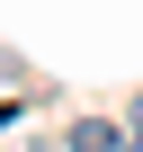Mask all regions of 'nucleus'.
<instances>
[{
  "instance_id": "obj_1",
  "label": "nucleus",
  "mask_w": 143,
  "mask_h": 152,
  "mask_svg": "<svg viewBox=\"0 0 143 152\" xmlns=\"http://www.w3.org/2000/svg\"><path fill=\"white\" fill-rule=\"evenodd\" d=\"M72 152H125V134L107 116H81V125H72Z\"/></svg>"
},
{
  "instance_id": "obj_2",
  "label": "nucleus",
  "mask_w": 143,
  "mask_h": 152,
  "mask_svg": "<svg viewBox=\"0 0 143 152\" xmlns=\"http://www.w3.org/2000/svg\"><path fill=\"white\" fill-rule=\"evenodd\" d=\"M125 152H143V125H134V134H125Z\"/></svg>"
},
{
  "instance_id": "obj_3",
  "label": "nucleus",
  "mask_w": 143,
  "mask_h": 152,
  "mask_svg": "<svg viewBox=\"0 0 143 152\" xmlns=\"http://www.w3.org/2000/svg\"><path fill=\"white\" fill-rule=\"evenodd\" d=\"M134 125H143V99H134Z\"/></svg>"
}]
</instances>
